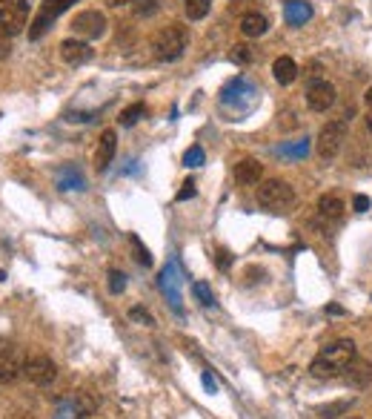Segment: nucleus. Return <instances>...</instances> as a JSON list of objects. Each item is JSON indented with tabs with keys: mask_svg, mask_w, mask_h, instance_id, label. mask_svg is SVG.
<instances>
[{
	"mask_svg": "<svg viewBox=\"0 0 372 419\" xmlns=\"http://www.w3.org/2000/svg\"><path fill=\"white\" fill-rule=\"evenodd\" d=\"M352 359H355V345H352V342H346V339L332 342V345H326L315 359H312L309 373L315 376V379L344 376V371L352 365Z\"/></svg>",
	"mask_w": 372,
	"mask_h": 419,
	"instance_id": "f257e3e1",
	"label": "nucleus"
},
{
	"mask_svg": "<svg viewBox=\"0 0 372 419\" xmlns=\"http://www.w3.org/2000/svg\"><path fill=\"white\" fill-rule=\"evenodd\" d=\"M186 46H189V32L181 24H169L152 37V55H155V61H161V64L178 61L186 52Z\"/></svg>",
	"mask_w": 372,
	"mask_h": 419,
	"instance_id": "f03ea898",
	"label": "nucleus"
},
{
	"mask_svg": "<svg viewBox=\"0 0 372 419\" xmlns=\"http://www.w3.org/2000/svg\"><path fill=\"white\" fill-rule=\"evenodd\" d=\"M258 204L272 213H289L295 207V189L281 178H266L258 187Z\"/></svg>",
	"mask_w": 372,
	"mask_h": 419,
	"instance_id": "7ed1b4c3",
	"label": "nucleus"
},
{
	"mask_svg": "<svg viewBox=\"0 0 372 419\" xmlns=\"http://www.w3.org/2000/svg\"><path fill=\"white\" fill-rule=\"evenodd\" d=\"M77 0H43L41 9H37L35 21L29 24V41H41V37L49 32V26L61 17L66 9H72Z\"/></svg>",
	"mask_w": 372,
	"mask_h": 419,
	"instance_id": "20e7f679",
	"label": "nucleus"
},
{
	"mask_svg": "<svg viewBox=\"0 0 372 419\" xmlns=\"http://www.w3.org/2000/svg\"><path fill=\"white\" fill-rule=\"evenodd\" d=\"M346 141V121H329L324 124L321 129V136H318V144H315V152H318V158L321 161H335L338 158V152Z\"/></svg>",
	"mask_w": 372,
	"mask_h": 419,
	"instance_id": "39448f33",
	"label": "nucleus"
},
{
	"mask_svg": "<svg viewBox=\"0 0 372 419\" xmlns=\"http://www.w3.org/2000/svg\"><path fill=\"white\" fill-rule=\"evenodd\" d=\"M29 17V3L26 0H0V32L14 37L21 35Z\"/></svg>",
	"mask_w": 372,
	"mask_h": 419,
	"instance_id": "423d86ee",
	"label": "nucleus"
},
{
	"mask_svg": "<svg viewBox=\"0 0 372 419\" xmlns=\"http://www.w3.org/2000/svg\"><path fill=\"white\" fill-rule=\"evenodd\" d=\"M26 356L17 345H3L0 348V385H12L23 376Z\"/></svg>",
	"mask_w": 372,
	"mask_h": 419,
	"instance_id": "0eeeda50",
	"label": "nucleus"
},
{
	"mask_svg": "<svg viewBox=\"0 0 372 419\" xmlns=\"http://www.w3.org/2000/svg\"><path fill=\"white\" fill-rule=\"evenodd\" d=\"M23 376L29 379L32 385H37V388H49V385L55 382V376H57V365H55L49 356L37 353V356H29V359H26Z\"/></svg>",
	"mask_w": 372,
	"mask_h": 419,
	"instance_id": "6e6552de",
	"label": "nucleus"
},
{
	"mask_svg": "<svg viewBox=\"0 0 372 419\" xmlns=\"http://www.w3.org/2000/svg\"><path fill=\"white\" fill-rule=\"evenodd\" d=\"M72 29L81 41H95V37H101L106 32V17H104V12H95V9L77 12L72 21Z\"/></svg>",
	"mask_w": 372,
	"mask_h": 419,
	"instance_id": "1a4fd4ad",
	"label": "nucleus"
},
{
	"mask_svg": "<svg viewBox=\"0 0 372 419\" xmlns=\"http://www.w3.org/2000/svg\"><path fill=\"white\" fill-rule=\"evenodd\" d=\"M338 92L329 81H312L309 89H306V106L312 112H326L332 104H335Z\"/></svg>",
	"mask_w": 372,
	"mask_h": 419,
	"instance_id": "9d476101",
	"label": "nucleus"
},
{
	"mask_svg": "<svg viewBox=\"0 0 372 419\" xmlns=\"http://www.w3.org/2000/svg\"><path fill=\"white\" fill-rule=\"evenodd\" d=\"M61 58L69 66H81L92 58V46L86 41H81V37H66V41L61 44Z\"/></svg>",
	"mask_w": 372,
	"mask_h": 419,
	"instance_id": "9b49d317",
	"label": "nucleus"
},
{
	"mask_svg": "<svg viewBox=\"0 0 372 419\" xmlns=\"http://www.w3.org/2000/svg\"><path fill=\"white\" fill-rule=\"evenodd\" d=\"M115 149H117V132H115V129H104V136H101V141H97V149H95V167H97V173H104V169L112 164Z\"/></svg>",
	"mask_w": 372,
	"mask_h": 419,
	"instance_id": "f8f14e48",
	"label": "nucleus"
},
{
	"mask_svg": "<svg viewBox=\"0 0 372 419\" xmlns=\"http://www.w3.org/2000/svg\"><path fill=\"white\" fill-rule=\"evenodd\" d=\"M344 379L349 385H355V388H364V385H369L372 382V365L366 359H352V365L344 371Z\"/></svg>",
	"mask_w": 372,
	"mask_h": 419,
	"instance_id": "ddd939ff",
	"label": "nucleus"
},
{
	"mask_svg": "<svg viewBox=\"0 0 372 419\" xmlns=\"http://www.w3.org/2000/svg\"><path fill=\"white\" fill-rule=\"evenodd\" d=\"M264 178V167L255 158H244L241 164H235V181L238 184H258Z\"/></svg>",
	"mask_w": 372,
	"mask_h": 419,
	"instance_id": "4468645a",
	"label": "nucleus"
},
{
	"mask_svg": "<svg viewBox=\"0 0 372 419\" xmlns=\"http://www.w3.org/2000/svg\"><path fill=\"white\" fill-rule=\"evenodd\" d=\"M284 17H286L289 26H304L312 17V6L306 3V0H289L286 9H284Z\"/></svg>",
	"mask_w": 372,
	"mask_h": 419,
	"instance_id": "2eb2a0df",
	"label": "nucleus"
},
{
	"mask_svg": "<svg viewBox=\"0 0 372 419\" xmlns=\"http://www.w3.org/2000/svg\"><path fill=\"white\" fill-rule=\"evenodd\" d=\"M266 29H269V21L261 12H246L241 17V32L246 37H261V35H266Z\"/></svg>",
	"mask_w": 372,
	"mask_h": 419,
	"instance_id": "dca6fc26",
	"label": "nucleus"
},
{
	"mask_svg": "<svg viewBox=\"0 0 372 419\" xmlns=\"http://www.w3.org/2000/svg\"><path fill=\"white\" fill-rule=\"evenodd\" d=\"M272 75H275V81H278L281 86H289L292 81L298 78V64L284 55V58H278L275 64H272Z\"/></svg>",
	"mask_w": 372,
	"mask_h": 419,
	"instance_id": "f3484780",
	"label": "nucleus"
},
{
	"mask_svg": "<svg viewBox=\"0 0 372 419\" xmlns=\"http://www.w3.org/2000/svg\"><path fill=\"white\" fill-rule=\"evenodd\" d=\"M344 201L338 198V196H321V201H318V213H321V218H326V221H338L341 216H344Z\"/></svg>",
	"mask_w": 372,
	"mask_h": 419,
	"instance_id": "a211bd4d",
	"label": "nucleus"
},
{
	"mask_svg": "<svg viewBox=\"0 0 372 419\" xmlns=\"http://www.w3.org/2000/svg\"><path fill=\"white\" fill-rule=\"evenodd\" d=\"M166 0H132V15L135 17H152V15H158L164 9Z\"/></svg>",
	"mask_w": 372,
	"mask_h": 419,
	"instance_id": "6ab92c4d",
	"label": "nucleus"
},
{
	"mask_svg": "<svg viewBox=\"0 0 372 419\" xmlns=\"http://www.w3.org/2000/svg\"><path fill=\"white\" fill-rule=\"evenodd\" d=\"M209 6H212V0H184V12H186L189 21H201V17H206Z\"/></svg>",
	"mask_w": 372,
	"mask_h": 419,
	"instance_id": "aec40b11",
	"label": "nucleus"
},
{
	"mask_svg": "<svg viewBox=\"0 0 372 419\" xmlns=\"http://www.w3.org/2000/svg\"><path fill=\"white\" fill-rule=\"evenodd\" d=\"M72 405H75V411H77V416H89L95 408H97V399L92 396V393H86V391H81V393H75V399H72Z\"/></svg>",
	"mask_w": 372,
	"mask_h": 419,
	"instance_id": "412c9836",
	"label": "nucleus"
},
{
	"mask_svg": "<svg viewBox=\"0 0 372 419\" xmlns=\"http://www.w3.org/2000/svg\"><path fill=\"white\" fill-rule=\"evenodd\" d=\"M144 115H146V106L144 104H132V106H126L121 112V127H135Z\"/></svg>",
	"mask_w": 372,
	"mask_h": 419,
	"instance_id": "4be33fe9",
	"label": "nucleus"
},
{
	"mask_svg": "<svg viewBox=\"0 0 372 419\" xmlns=\"http://www.w3.org/2000/svg\"><path fill=\"white\" fill-rule=\"evenodd\" d=\"M129 247H132V253H135V261L141 264V268H152V256H149V250L141 244V239L138 236H129Z\"/></svg>",
	"mask_w": 372,
	"mask_h": 419,
	"instance_id": "5701e85b",
	"label": "nucleus"
},
{
	"mask_svg": "<svg viewBox=\"0 0 372 419\" xmlns=\"http://www.w3.org/2000/svg\"><path fill=\"white\" fill-rule=\"evenodd\" d=\"M349 405H352V399H338V402H329V405H324L318 413H321L324 419H335V416L346 413V411H349Z\"/></svg>",
	"mask_w": 372,
	"mask_h": 419,
	"instance_id": "b1692460",
	"label": "nucleus"
},
{
	"mask_svg": "<svg viewBox=\"0 0 372 419\" xmlns=\"http://www.w3.org/2000/svg\"><path fill=\"white\" fill-rule=\"evenodd\" d=\"M192 293L198 296V301L206 304V308H209V304H215V296H212V290H209L206 281H195V284H192Z\"/></svg>",
	"mask_w": 372,
	"mask_h": 419,
	"instance_id": "393cba45",
	"label": "nucleus"
},
{
	"mask_svg": "<svg viewBox=\"0 0 372 419\" xmlns=\"http://www.w3.org/2000/svg\"><path fill=\"white\" fill-rule=\"evenodd\" d=\"M232 61L235 64H252V61H255V52H252L246 44H238L235 52H232Z\"/></svg>",
	"mask_w": 372,
	"mask_h": 419,
	"instance_id": "a878e982",
	"label": "nucleus"
},
{
	"mask_svg": "<svg viewBox=\"0 0 372 419\" xmlns=\"http://www.w3.org/2000/svg\"><path fill=\"white\" fill-rule=\"evenodd\" d=\"M109 290H112L115 296L126 290V276H124L121 270H109Z\"/></svg>",
	"mask_w": 372,
	"mask_h": 419,
	"instance_id": "bb28decb",
	"label": "nucleus"
},
{
	"mask_svg": "<svg viewBox=\"0 0 372 419\" xmlns=\"http://www.w3.org/2000/svg\"><path fill=\"white\" fill-rule=\"evenodd\" d=\"M184 164L186 167H201L204 164V149L201 147H189L186 156H184Z\"/></svg>",
	"mask_w": 372,
	"mask_h": 419,
	"instance_id": "cd10ccee",
	"label": "nucleus"
},
{
	"mask_svg": "<svg viewBox=\"0 0 372 419\" xmlns=\"http://www.w3.org/2000/svg\"><path fill=\"white\" fill-rule=\"evenodd\" d=\"M61 189H84V178L77 173H63L61 176Z\"/></svg>",
	"mask_w": 372,
	"mask_h": 419,
	"instance_id": "c85d7f7f",
	"label": "nucleus"
},
{
	"mask_svg": "<svg viewBox=\"0 0 372 419\" xmlns=\"http://www.w3.org/2000/svg\"><path fill=\"white\" fill-rule=\"evenodd\" d=\"M195 193H198V189H195V181L189 178V181H184V187H181V193H178V201H186V198H195Z\"/></svg>",
	"mask_w": 372,
	"mask_h": 419,
	"instance_id": "c756f323",
	"label": "nucleus"
},
{
	"mask_svg": "<svg viewBox=\"0 0 372 419\" xmlns=\"http://www.w3.org/2000/svg\"><path fill=\"white\" fill-rule=\"evenodd\" d=\"M352 210H355V213H366V210H369V198L358 193L355 198H352Z\"/></svg>",
	"mask_w": 372,
	"mask_h": 419,
	"instance_id": "7c9ffc66",
	"label": "nucleus"
},
{
	"mask_svg": "<svg viewBox=\"0 0 372 419\" xmlns=\"http://www.w3.org/2000/svg\"><path fill=\"white\" fill-rule=\"evenodd\" d=\"M129 316H132V319H138V322H146V325H155L152 316H149L146 310H141V308H132V310H129Z\"/></svg>",
	"mask_w": 372,
	"mask_h": 419,
	"instance_id": "2f4dec72",
	"label": "nucleus"
},
{
	"mask_svg": "<svg viewBox=\"0 0 372 419\" xmlns=\"http://www.w3.org/2000/svg\"><path fill=\"white\" fill-rule=\"evenodd\" d=\"M9 49H12V37L0 32V58H6V55H9Z\"/></svg>",
	"mask_w": 372,
	"mask_h": 419,
	"instance_id": "473e14b6",
	"label": "nucleus"
},
{
	"mask_svg": "<svg viewBox=\"0 0 372 419\" xmlns=\"http://www.w3.org/2000/svg\"><path fill=\"white\" fill-rule=\"evenodd\" d=\"M6 419H37V416H35L32 411H12Z\"/></svg>",
	"mask_w": 372,
	"mask_h": 419,
	"instance_id": "72a5a7b5",
	"label": "nucleus"
},
{
	"mask_svg": "<svg viewBox=\"0 0 372 419\" xmlns=\"http://www.w3.org/2000/svg\"><path fill=\"white\" fill-rule=\"evenodd\" d=\"M218 268H221V270L229 268V253H226V250H218Z\"/></svg>",
	"mask_w": 372,
	"mask_h": 419,
	"instance_id": "f704fd0d",
	"label": "nucleus"
},
{
	"mask_svg": "<svg viewBox=\"0 0 372 419\" xmlns=\"http://www.w3.org/2000/svg\"><path fill=\"white\" fill-rule=\"evenodd\" d=\"M204 388H206V391H212V393H215V391H218V382H215V379H212V376H209V373H204Z\"/></svg>",
	"mask_w": 372,
	"mask_h": 419,
	"instance_id": "c9c22d12",
	"label": "nucleus"
},
{
	"mask_svg": "<svg viewBox=\"0 0 372 419\" xmlns=\"http://www.w3.org/2000/svg\"><path fill=\"white\" fill-rule=\"evenodd\" d=\"M124 3H132V0H106V6L117 9V6H124Z\"/></svg>",
	"mask_w": 372,
	"mask_h": 419,
	"instance_id": "e433bc0d",
	"label": "nucleus"
},
{
	"mask_svg": "<svg viewBox=\"0 0 372 419\" xmlns=\"http://www.w3.org/2000/svg\"><path fill=\"white\" fill-rule=\"evenodd\" d=\"M364 101H366V109H369V112H372V86H369V89H366V95H364Z\"/></svg>",
	"mask_w": 372,
	"mask_h": 419,
	"instance_id": "4c0bfd02",
	"label": "nucleus"
},
{
	"mask_svg": "<svg viewBox=\"0 0 372 419\" xmlns=\"http://www.w3.org/2000/svg\"><path fill=\"white\" fill-rule=\"evenodd\" d=\"M252 3H255V0H252ZM232 6H235V9H241V6H246V0H232Z\"/></svg>",
	"mask_w": 372,
	"mask_h": 419,
	"instance_id": "58836bf2",
	"label": "nucleus"
},
{
	"mask_svg": "<svg viewBox=\"0 0 372 419\" xmlns=\"http://www.w3.org/2000/svg\"><path fill=\"white\" fill-rule=\"evenodd\" d=\"M366 129L372 132V112H369V115H366Z\"/></svg>",
	"mask_w": 372,
	"mask_h": 419,
	"instance_id": "ea45409f",
	"label": "nucleus"
},
{
	"mask_svg": "<svg viewBox=\"0 0 372 419\" xmlns=\"http://www.w3.org/2000/svg\"><path fill=\"white\" fill-rule=\"evenodd\" d=\"M0 348H3V342H0Z\"/></svg>",
	"mask_w": 372,
	"mask_h": 419,
	"instance_id": "a19ab883",
	"label": "nucleus"
}]
</instances>
